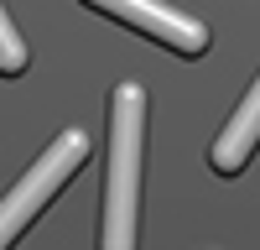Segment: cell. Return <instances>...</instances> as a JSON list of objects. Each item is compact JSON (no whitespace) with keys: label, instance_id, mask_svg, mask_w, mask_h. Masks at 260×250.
Here are the masks:
<instances>
[{"label":"cell","instance_id":"1","mask_svg":"<svg viewBox=\"0 0 260 250\" xmlns=\"http://www.w3.org/2000/svg\"><path fill=\"white\" fill-rule=\"evenodd\" d=\"M141 157H146V89L141 83H115V94H110V172H104L99 250H136Z\"/></svg>","mask_w":260,"mask_h":250},{"label":"cell","instance_id":"2","mask_svg":"<svg viewBox=\"0 0 260 250\" xmlns=\"http://www.w3.org/2000/svg\"><path fill=\"white\" fill-rule=\"evenodd\" d=\"M83 162H89V136H83V131H62L47 151L21 172V182L0 198V250H11L21 240V229L62 193V182H68Z\"/></svg>","mask_w":260,"mask_h":250},{"label":"cell","instance_id":"3","mask_svg":"<svg viewBox=\"0 0 260 250\" xmlns=\"http://www.w3.org/2000/svg\"><path fill=\"white\" fill-rule=\"evenodd\" d=\"M83 6H94V11H104V16L125 21V26H136L141 37L161 42V47L182 52V57L208 52V26H203L198 16H187V11L161 6V0H83Z\"/></svg>","mask_w":260,"mask_h":250},{"label":"cell","instance_id":"4","mask_svg":"<svg viewBox=\"0 0 260 250\" xmlns=\"http://www.w3.org/2000/svg\"><path fill=\"white\" fill-rule=\"evenodd\" d=\"M255 146H260V73H255V83H250V94L240 99V110L229 115V125H224V131L213 136V146H208L213 172L234 177V172L255 157Z\"/></svg>","mask_w":260,"mask_h":250},{"label":"cell","instance_id":"5","mask_svg":"<svg viewBox=\"0 0 260 250\" xmlns=\"http://www.w3.org/2000/svg\"><path fill=\"white\" fill-rule=\"evenodd\" d=\"M26 63H31V52H26V42H21L16 21H11V11L0 6V73H6V78H16V73H26Z\"/></svg>","mask_w":260,"mask_h":250}]
</instances>
